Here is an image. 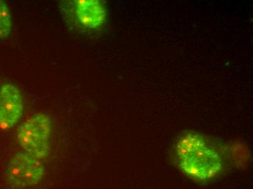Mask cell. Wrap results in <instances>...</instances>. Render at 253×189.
Wrapping results in <instances>:
<instances>
[{"label":"cell","mask_w":253,"mask_h":189,"mask_svg":"<svg viewBox=\"0 0 253 189\" xmlns=\"http://www.w3.org/2000/svg\"><path fill=\"white\" fill-rule=\"evenodd\" d=\"M175 152L180 170L192 179L210 181L221 172L223 159L220 152L203 135H183L177 141Z\"/></svg>","instance_id":"cell-1"},{"label":"cell","mask_w":253,"mask_h":189,"mask_svg":"<svg viewBox=\"0 0 253 189\" xmlns=\"http://www.w3.org/2000/svg\"><path fill=\"white\" fill-rule=\"evenodd\" d=\"M52 121L44 113H37L23 123L17 139L24 152L38 159L48 156L50 151Z\"/></svg>","instance_id":"cell-2"},{"label":"cell","mask_w":253,"mask_h":189,"mask_svg":"<svg viewBox=\"0 0 253 189\" xmlns=\"http://www.w3.org/2000/svg\"><path fill=\"white\" fill-rule=\"evenodd\" d=\"M45 168L40 159L25 152L16 153L10 159L5 170L8 184L13 188L23 189L40 183Z\"/></svg>","instance_id":"cell-3"},{"label":"cell","mask_w":253,"mask_h":189,"mask_svg":"<svg viewBox=\"0 0 253 189\" xmlns=\"http://www.w3.org/2000/svg\"><path fill=\"white\" fill-rule=\"evenodd\" d=\"M24 111L22 95L18 87L4 84L0 88V129L13 127L21 119Z\"/></svg>","instance_id":"cell-4"},{"label":"cell","mask_w":253,"mask_h":189,"mask_svg":"<svg viewBox=\"0 0 253 189\" xmlns=\"http://www.w3.org/2000/svg\"><path fill=\"white\" fill-rule=\"evenodd\" d=\"M75 2L77 21L83 27L97 29L104 24L106 19V10L99 1L80 0Z\"/></svg>","instance_id":"cell-5"},{"label":"cell","mask_w":253,"mask_h":189,"mask_svg":"<svg viewBox=\"0 0 253 189\" xmlns=\"http://www.w3.org/2000/svg\"><path fill=\"white\" fill-rule=\"evenodd\" d=\"M12 29V17L4 1L0 0V39H5Z\"/></svg>","instance_id":"cell-6"}]
</instances>
